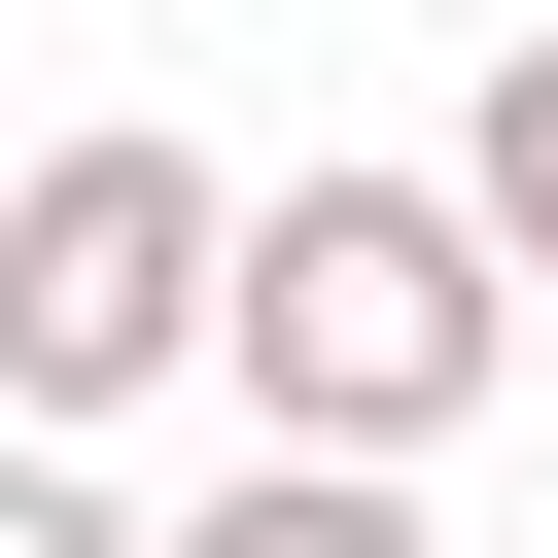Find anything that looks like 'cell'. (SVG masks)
Segmentation results:
<instances>
[{
  "label": "cell",
  "instance_id": "obj_1",
  "mask_svg": "<svg viewBox=\"0 0 558 558\" xmlns=\"http://www.w3.org/2000/svg\"><path fill=\"white\" fill-rule=\"evenodd\" d=\"M209 349H244V453H453L488 418V349H523V279H488V209L453 174H279L244 244H209Z\"/></svg>",
  "mask_w": 558,
  "mask_h": 558
},
{
  "label": "cell",
  "instance_id": "obj_2",
  "mask_svg": "<svg viewBox=\"0 0 558 558\" xmlns=\"http://www.w3.org/2000/svg\"><path fill=\"white\" fill-rule=\"evenodd\" d=\"M209 140H35L0 174V453H70V418H140L174 349H209Z\"/></svg>",
  "mask_w": 558,
  "mask_h": 558
},
{
  "label": "cell",
  "instance_id": "obj_3",
  "mask_svg": "<svg viewBox=\"0 0 558 558\" xmlns=\"http://www.w3.org/2000/svg\"><path fill=\"white\" fill-rule=\"evenodd\" d=\"M140 558H418V488H384V453H244V488L140 523Z\"/></svg>",
  "mask_w": 558,
  "mask_h": 558
},
{
  "label": "cell",
  "instance_id": "obj_4",
  "mask_svg": "<svg viewBox=\"0 0 558 558\" xmlns=\"http://www.w3.org/2000/svg\"><path fill=\"white\" fill-rule=\"evenodd\" d=\"M453 209H488V279H558V35H523V70L453 105Z\"/></svg>",
  "mask_w": 558,
  "mask_h": 558
},
{
  "label": "cell",
  "instance_id": "obj_5",
  "mask_svg": "<svg viewBox=\"0 0 558 558\" xmlns=\"http://www.w3.org/2000/svg\"><path fill=\"white\" fill-rule=\"evenodd\" d=\"M0 558H140V523H105V488H70V453H0Z\"/></svg>",
  "mask_w": 558,
  "mask_h": 558
}]
</instances>
